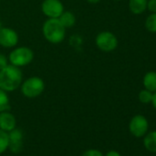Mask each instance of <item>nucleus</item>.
Here are the masks:
<instances>
[{"label": "nucleus", "instance_id": "nucleus-16", "mask_svg": "<svg viewBox=\"0 0 156 156\" xmlns=\"http://www.w3.org/2000/svg\"><path fill=\"white\" fill-rule=\"evenodd\" d=\"M145 28L148 31L151 33H156V13H151L146 18Z\"/></svg>", "mask_w": 156, "mask_h": 156}, {"label": "nucleus", "instance_id": "nucleus-3", "mask_svg": "<svg viewBox=\"0 0 156 156\" xmlns=\"http://www.w3.org/2000/svg\"><path fill=\"white\" fill-rule=\"evenodd\" d=\"M44 87V82L40 77H30L22 84L21 92L25 97L34 98L43 92Z\"/></svg>", "mask_w": 156, "mask_h": 156}, {"label": "nucleus", "instance_id": "nucleus-21", "mask_svg": "<svg viewBox=\"0 0 156 156\" xmlns=\"http://www.w3.org/2000/svg\"><path fill=\"white\" fill-rule=\"evenodd\" d=\"M8 65V59L6 58L5 55L0 53V70L5 68Z\"/></svg>", "mask_w": 156, "mask_h": 156}, {"label": "nucleus", "instance_id": "nucleus-27", "mask_svg": "<svg viewBox=\"0 0 156 156\" xmlns=\"http://www.w3.org/2000/svg\"><path fill=\"white\" fill-rule=\"evenodd\" d=\"M28 156H30V155H28Z\"/></svg>", "mask_w": 156, "mask_h": 156}, {"label": "nucleus", "instance_id": "nucleus-10", "mask_svg": "<svg viewBox=\"0 0 156 156\" xmlns=\"http://www.w3.org/2000/svg\"><path fill=\"white\" fill-rule=\"evenodd\" d=\"M17 120L13 114L9 111L0 112V129L9 132L16 128Z\"/></svg>", "mask_w": 156, "mask_h": 156}, {"label": "nucleus", "instance_id": "nucleus-17", "mask_svg": "<svg viewBox=\"0 0 156 156\" xmlns=\"http://www.w3.org/2000/svg\"><path fill=\"white\" fill-rule=\"evenodd\" d=\"M10 108L9 98L6 93V91L0 88V112L8 111Z\"/></svg>", "mask_w": 156, "mask_h": 156}, {"label": "nucleus", "instance_id": "nucleus-6", "mask_svg": "<svg viewBox=\"0 0 156 156\" xmlns=\"http://www.w3.org/2000/svg\"><path fill=\"white\" fill-rule=\"evenodd\" d=\"M148 128H149L148 120L142 115L134 116L131 119L129 125V129L130 133L137 138L143 137L147 133Z\"/></svg>", "mask_w": 156, "mask_h": 156}, {"label": "nucleus", "instance_id": "nucleus-1", "mask_svg": "<svg viewBox=\"0 0 156 156\" xmlns=\"http://www.w3.org/2000/svg\"><path fill=\"white\" fill-rule=\"evenodd\" d=\"M22 73L18 66L7 65L0 70V88L4 91H14L21 84Z\"/></svg>", "mask_w": 156, "mask_h": 156}, {"label": "nucleus", "instance_id": "nucleus-11", "mask_svg": "<svg viewBox=\"0 0 156 156\" xmlns=\"http://www.w3.org/2000/svg\"><path fill=\"white\" fill-rule=\"evenodd\" d=\"M143 86L144 88L154 93L156 92V72H147L143 76Z\"/></svg>", "mask_w": 156, "mask_h": 156}, {"label": "nucleus", "instance_id": "nucleus-12", "mask_svg": "<svg viewBox=\"0 0 156 156\" xmlns=\"http://www.w3.org/2000/svg\"><path fill=\"white\" fill-rule=\"evenodd\" d=\"M148 0H129V9L131 13L135 15H140L147 9Z\"/></svg>", "mask_w": 156, "mask_h": 156}, {"label": "nucleus", "instance_id": "nucleus-23", "mask_svg": "<svg viewBox=\"0 0 156 156\" xmlns=\"http://www.w3.org/2000/svg\"><path fill=\"white\" fill-rule=\"evenodd\" d=\"M151 103L152 104L153 108H154L155 110H156V92L153 93V95H152V99H151Z\"/></svg>", "mask_w": 156, "mask_h": 156}, {"label": "nucleus", "instance_id": "nucleus-19", "mask_svg": "<svg viewBox=\"0 0 156 156\" xmlns=\"http://www.w3.org/2000/svg\"><path fill=\"white\" fill-rule=\"evenodd\" d=\"M82 156H104L103 153L97 149H89L87 151H86Z\"/></svg>", "mask_w": 156, "mask_h": 156}, {"label": "nucleus", "instance_id": "nucleus-22", "mask_svg": "<svg viewBox=\"0 0 156 156\" xmlns=\"http://www.w3.org/2000/svg\"><path fill=\"white\" fill-rule=\"evenodd\" d=\"M105 156H121V155H120V153H119L116 151H109Z\"/></svg>", "mask_w": 156, "mask_h": 156}, {"label": "nucleus", "instance_id": "nucleus-2", "mask_svg": "<svg viewBox=\"0 0 156 156\" xmlns=\"http://www.w3.org/2000/svg\"><path fill=\"white\" fill-rule=\"evenodd\" d=\"M43 35L47 41L51 43H59L65 37V28L62 26L59 19H50L42 28Z\"/></svg>", "mask_w": 156, "mask_h": 156}, {"label": "nucleus", "instance_id": "nucleus-4", "mask_svg": "<svg viewBox=\"0 0 156 156\" xmlns=\"http://www.w3.org/2000/svg\"><path fill=\"white\" fill-rule=\"evenodd\" d=\"M33 60V51L27 47H20L9 54V61L15 66H24Z\"/></svg>", "mask_w": 156, "mask_h": 156}, {"label": "nucleus", "instance_id": "nucleus-20", "mask_svg": "<svg viewBox=\"0 0 156 156\" xmlns=\"http://www.w3.org/2000/svg\"><path fill=\"white\" fill-rule=\"evenodd\" d=\"M147 9L151 13H156V0H148Z\"/></svg>", "mask_w": 156, "mask_h": 156}, {"label": "nucleus", "instance_id": "nucleus-8", "mask_svg": "<svg viewBox=\"0 0 156 156\" xmlns=\"http://www.w3.org/2000/svg\"><path fill=\"white\" fill-rule=\"evenodd\" d=\"M19 41V36L15 30L9 28L0 29V44L3 47H14Z\"/></svg>", "mask_w": 156, "mask_h": 156}, {"label": "nucleus", "instance_id": "nucleus-18", "mask_svg": "<svg viewBox=\"0 0 156 156\" xmlns=\"http://www.w3.org/2000/svg\"><path fill=\"white\" fill-rule=\"evenodd\" d=\"M152 95H153L152 92H151L147 89H143L139 93V100L142 104H149L151 102Z\"/></svg>", "mask_w": 156, "mask_h": 156}, {"label": "nucleus", "instance_id": "nucleus-24", "mask_svg": "<svg viewBox=\"0 0 156 156\" xmlns=\"http://www.w3.org/2000/svg\"><path fill=\"white\" fill-rule=\"evenodd\" d=\"M87 1L89 3H92V4H97V3H98L100 1V0H87Z\"/></svg>", "mask_w": 156, "mask_h": 156}, {"label": "nucleus", "instance_id": "nucleus-13", "mask_svg": "<svg viewBox=\"0 0 156 156\" xmlns=\"http://www.w3.org/2000/svg\"><path fill=\"white\" fill-rule=\"evenodd\" d=\"M144 147L151 152H156V130L148 133L144 137Z\"/></svg>", "mask_w": 156, "mask_h": 156}, {"label": "nucleus", "instance_id": "nucleus-14", "mask_svg": "<svg viewBox=\"0 0 156 156\" xmlns=\"http://www.w3.org/2000/svg\"><path fill=\"white\" fill-rule=\"evenodd\" d=\"M58 19L64 28H70L73 26L75 23L74 15L71 12H64V13L62 12V14Z\"/></svg>", "mask_w": 156, "mask_h": 156}, {"label": "nucleus", "instance_id": "nucleus-9", "mask_svg": "<svg viewBox=\"0 0 156 156\" xmlns=\"http://www.w3.org/2000/svg\"><path fill=\"white\" fill-rule=\"evenodd\" d=\"M9 148L11 150L12 152H20L22 149V140H23V134L22 132L18 129H14L11 131L9 132Z\"/></svg>", "mask_w": 156, "mask_h": 156}, {"label": "nucleus", "instance_id": "nucleus-25", "mask_svg": "<svg viewBox=\"0 0 156 156\" xmlns=\"http://www.w3.org/2000/svg\"><path fill=\"white\" fill-rule=\"evenodd\" d=\"M1 25H2V23H1V21H0V29H1Z\"/></svg>", "mask_w": 156, "mask_h": 156}, {"label": "nucleus", "instance_id": "nucleus-26", "mask_svg": "<svg viewBox=\"0 0 156 156\" xmlns=\"http://www.w3.org/2000/svg\"><path fill=\"white\" fill-rule=\"evenodd\" d=\"M116 1H119V0H116Z\"/></svg>", "mask_w": 156, "mask_h": 156}, {"label": "nucleus", "instance_id": "nucleus-7", "mask_svg": "<svg viewBox=\"0 0 156 156\" xmlns=\"http://www.w3.org/2000/svg\"><path fill=\"white\" fill-rule=\"evenodd\" d=\"M41 9L50 19H58L63 12V6L59 0H44Z\"/></svg>", "mask_w": 156, "mask_h": 156}, {"label": "nucleus", "instance_id": "nucleus-5", "mask_svg": "<svg viewBox=\"0 0 156 156\" xmlns=\"http://www.w3.org/2000/svg\"><path fill=\"white\" fill-rule=\"evenodd\" d=\"M96 43L101 51L109 52L117 48L118 39L113 33L109 31H103L97 36Z\"/></svg>", "mask_w": 156, "mask_h": 156}, {"label": "nucleus", "instance_id": "nucleus-15", "mask_svg": "<svg viewBox=\"0 0 156 156\" xmlns=\"http://www.w3.org/2000/svg\"><path fill=\"white\" fill-rule=\"evenodd\" d=\"M9 132L0 129V154L5 152L9 149Z\"/></svg>", "mask_w": 156, "mask_h": 156}]
</instances>
